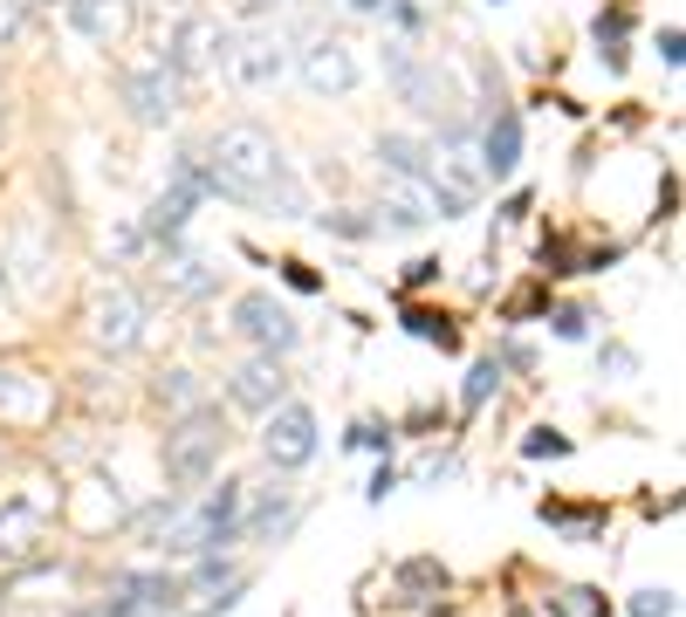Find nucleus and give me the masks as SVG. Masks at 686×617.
Instances as JSON below:
<instances>
[{"label":"nucleus","instance_id":"f257e3e1","mask_svg":"<svg viewBox=\"0 0 686 617\" xmlns=\"http://www.w3.org/2000/svg\"><path fill=\"white\" fill-rule=\"evenodd\" d=\"M207 186L213 199H233V206H261V213H281V220H302L309 213V192L302 179L289 172L281 145L261 131V123H227L207 145Z\"/></svg>","mask_w":686,"mask_h":617},{"label":"nucleus","instance_id":"f03ea898","mask_svg":"<svg viewBox=\"0 0 686 617\" xmlns=\"http://www.w3.org/2000/svg\"><path fill=\"white\" fill-rule=\"evenodd\" d=\"M240 508H248V487L240 480L186 494V508L151 528V549H166V556H227L240 543Z\"/></svg>","mask_w":686,"mask_h":617},{"label":"nucleus","instance_id":"7ed1b4c3","mask_svg":"<svg viewBox=\"0 0 686 617\" xmlns=\"http://www.w3.org/2000/svg\"><path fill=\"white\" fill-rule=\"evenodd\" d=\"M220 452H227V411L220 405H192L186 419L166 432V480L179 494H199L220 474Z\"/></svg>","mask_w":686,"mask_h":617},{"label":"nucleus","instance_id":"20e7f679","mask_svg":"<svg viewBox=\"0 0 686 617\" xmlns=\"http://www.w3.org/2000/svg\"><path fill=\"white\" fill-rule=\"evenodd\" d=\"M199 199H213L207 158H199V151H179V158H172V179L158 186V199L145 206V220H138L145 247H179L186 227H192V206H199Z\"/></svg>","mask_w":686,"mask_h":617},{"label":"nucleus","instance_id":"39448f33","mask_svg":"<svg viewBox=\"0 0 686 617\" xmlns=\"http://www.w3.org/2000/svg\"><path fill=\"white\" fill-rule=\"evenodd\" d=\"M179 597H192L179 569H117L103 584L97 617H172Z\"/></svg>","mask_w":686,"mask_h":617},{"label":"nucleus","instance_id":"423d86ee","mask_svg":"<svg viewBox=\"0 0 686 617\" xmlns=\"http://www.w3.org/2000/svg\"><path fill=\"white\" fill-rule=\"evenodd\" d=\"M49 521H56V494H42V480L21 487V494H0V563L42 556Z\"/></svg>","mask_w":686,"mask_h":617},{"label":"nucleus","instance_id":"0eeeda50","mask_svg":"<svg viewBox=\"0 0 686 617\" xmlns=\"http://www.w3.org/2000/svg\"><path fill=\"white\" fill-rule=\"evenodd\" d=\"M227 316H233V337H240V344H255L261 357H289V350L302 344V322L281 309L268 288H248V296H233V309H227Z\"/></svg>","mask_w":686,"mask_h":617},{"label":"nucleus","instance_id":"6e6552de","mask_svg":"<svg viewBox=\"0 0 686 617\" xmlns=\"http://www.w3.org/2000/svg\"><path fill=\"white\" fill-rule=\"evenodd\" d=\"M145 296L131 281H110V288H97V302H90V344L97 350H110V357H125V350H138L145 344Z\"/></svg>","mask_w":686,"mask_h":617},{"label":"nucleus","instance_id":"1a4fd4ad","mask_svg":"<svg viewBox=\"0 0 686 617\" xmlns=\"http://www.w3.org/2000/svg\"><path fill=\"white\" fill-rule=\"evenodd\" d=\"M261 452H268V467L275 474H296L316 460V411L302 398H281L268 411V426H261Z\"/></svg>","mask_w":686,"mask_h":617},{"label":"nucleus","instance_id":"9d476101","mask_svg":"<svg viewBox=\"0 0 686 617\" xmlns=\"http://www.w3.org/2000/svg\"><path fill=\"white\" fill-rule=\"evenodd\" d=\"M281 398H289V370H281V357H261V350H255L248 364L227 370V405H233V411H261V419H268Z\"/></svg>","mask_w":686,"mask_h":617},{"label":"nucleus","instance_id":"9b49d317","mask_svg":"<svg viewBox=\"0 0 686 617\" xmlns=\"http://www.w3.org/2000/svg\"><path fill=\"white\" fill-rule=\"evenodd\" d=\"M125 103L138 123H166L179 110V69L166 62V49H158L145 69H125Z\"/></svg>","mask_w":686,"mask_h":617},{"label":"nucleus","instance_id":"f8f14e48","mask_svg":"<svg viewBox=\"0 0 686 617\" xmlns=\"http://www.w3.org/2000/svg\"><path fill=\"white\" fill-rule=\"evenodd\" d=\"M515 165H521V110L495 103L488 117H480V179H515Z\"/></svg>","mask_w":686,"mask_h":617},{"label":"nucleus","instance_id":"ddd939ff","mask_svg":"<svg viewBox=\"0 0 686 617\" xmlns=\"http://www.w3.org/2000/svg\"><path fill=\"white\" fill-rule=\"evenodd\" d=\"M49 405H56L49 378H34V370H21V364H0V419L8 426H42Z\"/></svg>","mask_w":686,"mask_h":617},{"label":"nucleus","instance_id":"4468645a","mask_svg":"<svg viewBox=\"0 0 686 617\" xmlns=\"http://www.w3.org/2000/svg\"><path fill=\"white\" fill-rule=\"evenodd\" d=\"M302 82H309V90L316 97H344V90H357V62H350V49H344V41H309V49H302Z\"/></svg>","mask_w":686,"mask_h":617},{"label":"nucleus","instance_id":"2eb2a0df","mask_svg":"<svg viewBox=\"0 0 686 617\" xmlns=\"http://www.w3.org/2000/svg\"><path fill=\"white\" fill-rule=\"evenodd\" d=\"M447 584H454V576H447V563H439V556H406V563L391 569V590L406 597V604H433V597H447Z\"/></svg>","mask_w":686,"mask_h":617},{"label":"nucleus","instance_id":"dca6fc26","mask_svg":"<svg viewBox=\"0 0 686 617\" xmlns=\"http://www.w3.org/2000/svg\"><path fill=\"white\" fill-rule=\"evenodd\" d=\"M8 261H14V288H21V296H42V281H49V255H42V240H34V227H28V220L8 233Z\"/></svg>","mask_w":686,"mask_h":617},{"label":"nucleus","instance_id":"f3484780","mask_svg":"<svg viewBox=\"0 0 686 617\" xmlns=\"http://www.w3.org/2000/svg\"><path fill=\"white\" fill-rule=\"evenodd\" d=\"M398 322H406V337H419V344H439V350H460V329H454V316H447V309H426V302H406V309H398Z\"/></svg>","mask_w":686,"mask_h":617},{"label":"nucleus","instance_id":"a211bd4d","mask_svg":"<svg viewBox=\"0 0 686 617\" xmlns=\"http://www.w3.org/2000/svg\"><path fill=\"white\" fill-rule=\"evenodd\" d=\"M543 604H549V617H612V597H604L597 584H563Z\"/></svg>","mask_w":686,"mask_h":617},{"label":"nucleus","instance_id":"6ab92c4d","mask_svg":"<svg viewBox=\"0 0 686 617\" xmlns=\"http://www.w3.org/2000/svg\"><path fill=\"white\" fill-rule=\"evenodd\" d=\"M501 378H508V370H501L495 357H480V364L467 370V385H460V411H467V419H474L488 398H501Z\"/></svg>","mask_w":686,"mask_h":617},{"label":"nucleus","instance_id":"aec40b11","mask_svg":"<svg viewBox=\"0 0 686 617\" xmlns=\"http://www.w3.org/2000/svg\"><path fill=\"white\" fill-rule=\"evenodd\" d=\"M151 398H158V405H172V411H192V405H207V398H199V378H192L186 364H172L166 378L151 385Z\"/></svg>","mask_w":686,"mask_h":617},{"label":"nucleus","instance_id":"412c9836","mask_svg":"<svg viewBox=\"0 0 686 617\" xmlns=\"http://www.w3.org/2000/svg\"><path fill=\"white\" fill-rule=\"evenodd\" d=\"M316 227H322V233H337V240H371V233H378L365 206H330V213H316Z\"/></svg>","mask_w":686,"mask_h":617},{"label":"nucleus","instance_id":"4be33fe9","mask_svg":"<svg viewBox=\"0 0 686 617\" xmlns=\"http://www.w3.org/2000/svg\"><path fill=\"white\" fill-rule=\"evenodd\" d=\"M391 439H398V426H391V419H378V411H371V419H357V426L344 432V446H350V452H378V460L391 452Z\"/></svg>","mask_w":686,"mask_h":617},{"label":"nucleus","instance_id":"5701e85b","mask_svg":"<svg viewBox=\"0 0 686 617\" xmlns=\"http://www.w3.org/2000/svg\"><path fill=\"white\" fill-rule=\"evenodd\" d=\"M69 21L83 28L90 41H110V34H117V8H110V0H69Z\"/></svg>","mask_w":686,"mask_h":617},{"label":"nucleus","instance_id":"b1692460","mask_svg":"<svg viewBox=\"0 0 686 617\" xmlns=\"http://www.w3.org/2000/svg\"><path fill=\"white\" fill-rule=\"evenodd\" d=\"M275 76H281V49H275V41H255V49L240 56V82H255V90H268Z\"/></svg>","mask_w":686,"mask_h":617},{"label":"nucleus","instance_id":"393cba45","mask_svg":"<svg viewBox=\"0 0 686 617\" xmlns=\"http://www.w3.org/2000/svg\"><path fill=\"white\" fill-rule=\"evenodd\" d=\"M590 322H597V316H590L584 302H563V309H549V329H556L563 344H584V337H590Z\"/></svg>","mask_w":686,"mask_h":617},{"label":"nucleus","instance_id":"a878e982","mask_svg":"<svg viewBox=\"0 0 686 617\" xmlns=\"http://www.w3.org/2000/svg\"><path fill=\"white\" fill-rule=\"evenodd\" d=\"M521 452H529V460H563V452H570V432H556V426H529Z\"/></svg>","mask_w":686,"mask_h":617},{"label":"nucleus","instance_id":"bb28decb","mask_svg":"<svg viewBox=\"0 0 686 617\" xmlns=\"http://www.w3.org/2000/svg\"><path fill=\"white\" fill-rule=\"evenodd\" d=\"M439 275H447V261H439V255H419V261H406V275H398V288H406V296H419V288H433Z\"/></svg>","mask_w":686,"mask_h":617},{"label":"nucleus","instance_id":"cd10ccee","mask_svg":"<svg viewBox=\"0 0 686 617\" xmlns=\"http://www.w3.org/2000/svg\"><path fill=\"white\" fill-rule=\"evenodd\" d=\"M357 14H385V21H398V28H419V8L412 0H350Z\"/></svg>","mask_w":686,"mask_h":617},{"label":"nucleus","instance_id":"c85d7f7f","mask_svg":"<svg viewBox=\"0 0 686 617\" xmlns=\"http://www.w3.org/2000/svg\"><path fill=\"white\" fill-rule=\"evenodd\" d=\"M275 268H281V281H289L296 296H322V288H330V281H322V275H316L309 261H275Z\"/></svg>","mask_w":686,"mask_h":617},{"label":"nucleus","instance_id":"c756f323","mask_svg":"<svg viewBox=\"0 0 686 617\" xmlns=\"http://www.w3.org/2000/svg\"><path fill=\"white\" fill-rule=\"evenodd\" d=\"M391 494H398V467H391V460H378V474L365 480V501H371V508H385Z\"/></svg>","mask_w":686,"mask_h":617},{"label":"nucleus","instance_id":"7c9ffc66","mask_svg":"<svg viewBox=\"0 0 686 617\" xmlns=\"http://www.w3.org/2000/svg\"><path fill=\"white\" fill-rule=\"evenodd\" d=\"M673 610H679L673 590H638V597H632V617H673Z\"/></svg>","mask_w":686,"mask_h":617},{"label":"nucleus","instance_id":"2f4dec72","mask_svg":"<svg viewBox=\"0 0 686 617\" xmlns=\"http://www.w3.org/2000/svg\"><path fill=\"white\" fill-rule=\"evenodd\" d=\"M460 474V460H454V452H433V460L419 467V487H439V480H454Z\"/></svg>","mask_w":686,"mask_h":617},{"label":"nucleus","instance_id":"473e14b6","mask_svg":"<svg viewBox=\"0 0 686 617\" xmlns=\"http://www.w3.org/2000/svg\"><path fill=\"white\" fill-rule=\"evenodd\" d=\"M604 370H612V378H632L638 370V350H625V344H604V357H597Z\"/></svg>","mask_w":686,"mask_h":617},{"label":"nucleus","instance_id":"72a5a7b5","mask_svg":"<svg viewBox=\"0 0 686 617\" xmlns=\"http://www.w3.org/2000/svg\"><path fill=\"white\" fill-rule=\"evenodd\" d=\"M515 220H529V192H515V199H501V227H515Z\"/></svg>","mask_w":686,"mask_h":617},{"label":"nucleus","instance_id":"f704fd0d","mask_svg":"<svg viewBox=\"0 0 686 617\" xmlns=\"http://www.w3.org/2000/svg\"><path fill=\"white\" fill-rule=\"evenodd\" d=\"M508 617H536V610H521V604H515V610H508Z\"/></svg>","mask_w":686,"mask_h":617},{"label":"nucleus","instance_id":"c9c22d12","mask_svg":"<svg viewBox=\"0 0 686 617\" xmlns=\"http://www.w3.org/2000/svg\"><path fill=\"white\" fill-rule=\"evenodd\" d=\"M0 452H8V446H0Z\"/></svg>","mask_w":686,"mask_h":617}]
</instances>
